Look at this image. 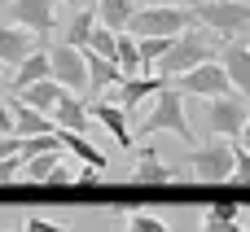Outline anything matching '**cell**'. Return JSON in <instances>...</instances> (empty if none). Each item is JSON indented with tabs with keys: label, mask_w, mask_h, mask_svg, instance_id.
Returning a JSON list of instances; mask_svg holds the SVG:
<instances>
[{
	"label": "cell",
	"mask_w": 250,
	"mask_h": 232,
	"mask_svg": "<svg viewBox=\"0 0 250 232\" xmlns=\"http://www.w3.org/2000/svg\"><path fill=\"white\" fill-rule=\"evenodd\" d=\"M92 31H97V13H92V9H75V18H70V26H66V39H62V44H70V48H88Z\"/></svg>",
	"instance_id": "24"
},
{
	"label": "cell",
	"mask_w": 250,
	"mask_h": 232,
	"mask_svg": "<svg viewBox=\"0 0 250 232\" xmlns=\"http://www.w3.org/2000/svg\"><path fill=\"white\" fill-rule=\"evenodd\" d=\"M163 88H171L163 75H136V79H123V83H119V105H123V114H127V118L141 114V105L154 101Z\"/></svg>",
	"instance_id": "11"
},
{
	"label": "cell",
	"mask_w": 250,
	"mask_h": 232,
	"mask_svg": "<svg viewBox=\"0 0 250 232\" xmlns=\"http://www.w3.org/2000/svg\"><path fill=\"white\" fill-rule=\"evenodd\" d=\"M75 180H79V184H101V171H97V167H83Z\"/></svg>",
	"instance_id": "35"
},
{
	"label": "cell",
	"mask_w": 250,
	"mask_h": 232,
	"mask_svg": "<svg viewBox=\"0 0 250 232\" xmlns=\"http://www.w3.org/2000/svg\"><path fill=\"white\" fill-rule=\"evenodd\" d=\"M136 9H141V0H92L97 22H101V26H110L114 35H119V31H127V22L136 18Z\"/></svg>",
	"instance_id": "19"
},
{
	"label": "cell",
	"mask_w": 250,
	"mask_h": 232,
	"mask_svg": "<svg viewBox=\"0 0 250 232\" xmlns=\"http://www.w3.org/2000/svg\"><path fill=\"white\" fill-rule=\"evenodd\" d=\"M198 22L207 31H215L224 44L250 35V0H202L198 4Z\"/></svg>",
	"instance_id": "3"
},
{
	"label": "cell",
	"mask_w": 250,
	"mask_h": 232,
	"mask_svg": "<svg viewBox=\"0 0 250 232\" xmlns=\"http://www.w3.org/2000/svg\"><path fill=\"white\" fill-rule=\"evenodd\" d=\"M22 167H26V158H22V154L4 158V162H0V184H13V180H22Z\"/></svg>",
	"instance_id": "29"
},
{
	"label": "cell",
	"mask_w": 250,
	"mask_h": 232,
	"mask_svg": "<svg viewBox=\"0 0 250 232\" xmlns=\"http://www.w3.org/2000/svg\"><path fill=\"white\" fill-rule=\"evenodd\" d=\"M57 140H62V149H70V154H75L83 167H97V171H105V154H101V149H97L88 136H75V132H62V127H57Z\"/></svg>",
	"instance_id": "23"
},
{
	"label": "cell",
	"mask_w": 250,
	"mask_h": 232,
	"mask_svg": "<svg viewBox=\"0 0 250 232\" xmlns=\"http://www.w3.org/2000/svg\"><path fill=\"white\" fill-rule=\"evenodd\" d=\"M53 132H57V123H53L48 114H40V110H31V105H18V101H13V136L31 140V136H53Z\"/></svg>",
	"instance_id": "20"
},
{
	"label": "cell",
	"mask_w": 250,
	"mask_h": 232,
	"mask_svg": "<svg viewBox=\"0 0 250 232\" xmlns=\"http://www.w3.org/2000/svg\"><path fill=\"white\" fill-rule=\"evenodd\" d=\"M198 232H246V224H242V206H237V202H215V206H202Z\"/></svg>",
	"instance_id": "16"
},
{
	"label": "cell",
	"mask_w": 250,
	"mask_h": 232,
	"mask_svg": "<svg viewBox=\"0 0 250 232\" xmlns=\"http://www.w3.org/2000/svg\"><path fill=\"white\" fill-rule=\"evenodd\" d=\"M220 48H224V39H220L215 31H207L202 22H193V26L171 44V53L158 61V75L171 83L176 75H189V70L207 66V61H220Z\"/></svg>",
	"instance_id": "1"
},
{
	"label": "cell",
	"mask_w": 250,
	"mask_h": 232,
	"mask_svg": "<svg viewBox=\"0 0 250 232\" xmlns=\"http://www.w3.org/2000/svg\"><path fill=\"white\" fill-rule=\"evenodd\" d=\"M233 184H250V149L233 140Z\"/></svg>",
	"instance_id": "27"
},
{
	"label": "cell",
	"mask_w": 250,
	"mask_h": 232,
	"mask_svg": "<svg viewBox=\"0 0 250 232\" xmlns=\"http://www.w3.org/2000/svg\"><path fill=\"white\" fill-rule=\"evenodd\" d=\"M149 9H198L202 0H145Z\"/></svg>",
	"instance_id": "34"
},
{
	"label": "cell",
	"mask_w": 250,
	"mask_h": 232,
	"mask_svg": "<svg viewBox=\"0 0 250 232\" xmlns=\"http://www.w3.org/2000/svg\"><path fill=\"white\" fill-rule=\"evenodd\" d=\"M237 145H246V149H250V118H246V127H242V136H237Z\"/></svg>",
	"instance_id": "37"
},
{
	"label": "cell",
	"mask_w": 250,
	"mask_h": 232,
	"mask_svg": "<svg viewBox=\"0 0 250 232\" xmlns=\"http://www.w3.org/2000/svg\"><path fill=\"white\" fill-rule=\"evenodd\" d=\"M79 53H83V66H88V92H105V88H119L123 83L119 61H110V57H101L92 48H79Z\"/></svg>",
	"instance_id": "15"
},
{
	"label": "cell",
	"mask_w": 250,
	"mask_h": 232,
	"mask_svg": "<svg viewBox=\"0 0 250 232\" xmlns=\"http://www.w3.org/2000/svg\"><path fill=\"white\" fill-rule=\"evenodd\" d=\"M48 184H75V167L70 162H57V171L48 175Z\"/></svg>",
	"instance_id": "32"
},
{
	"label": "cell",
	"mask_w": 250,
	"mask_h": 232,
	"mask_svg": "<svg viewBox=\"0 0 250 232\" xmlns=\"http://www.w3.org/2000/svg\"><path fill=\"white\" fill-rule=\"evenodd\" d=\"M35 48H44V44H40V35L22 31V26H0V66L18 70Z\"/></svg>",
	"instance_id": "13"
},
{
	"label": "cell",
	"mask_w": 250,
	"mask_h": 232,
	"mask_svg": "<svg viewBox=\"0 0 250 232\" xmlns=\"http://www.w3.org/2000/svg\"><path fill=\"white\" fill-rule=\"evenodd\" d=\"M88 114H92V118H97V123H101L110 136H114V145H119V149H127V154L136 149L132 118L123 114V105H119V101H88Z\"/></svg>",
	"instance_id": "10"
},
{
	"label": "cell",
	"mask_w": 250,
	"mask_h": 232,
	"mask_svg": "<svg viewBox=\"0 0 250 232\" xmlns=\"http://www.w3.org/2000/svg\"><path fill=\"white\" fill-rule=\"evenodd\" d=\"M158 132H171L176 140H193V127H189V114H185V101L176 88H163L154 101H149V114L141 118V132L136 136H158Z\"/></svg>",
	"instance_id": "2"
},
{
	"label": "cell",
	"mask_w": 250,
	"mask_h": 232,
	"mask_svg": "<svg viewBox=\"0 0 250 232\" xmlns=\"http://www.w3.org/2000/svg\"><path fill=\"white\" fill-rule=\"evenodd\" d=\"M22 232H70V228H66V224H57V219H44V215H26Z\"/></svg>",
	"instance_id": "30"
},
{
	"label": "cell",
	"mask_w": 250,
	"mask_h": 232,
	"mask_svg": "<svg viewBox=\"0 0 250 232\" xmlns=\"http://www.w3.org/2000/svg\"><path fill=\"white\" fill-rule=\"evenodd\" d=\"M57 162H62V149H53V154H35V158H26L22 180H26V184H48V175L57 171Z\"/></svg>",
	"instance_id": "25"
},
{
	"label": "cell",
	"mask_w": 250,
	"mask_h": 232,
	"mask_svg": "<svg viewBox=\"0 0 250 232\" xmlns=\"http://www.w3.org/2000/svg\"><path fill=\"white\" fill-rule=\"evenodd\" d=\"M246 232H250V228H246Z\"/></svg>",
	"instance_id": "40"
},
{
	"label": "cell",
	"mask_w": 250,
	"mask_h": 232,
	"mask_svg": "<svg viewBox=\"0 0 250 232\" xmlns=\"http://www.w3.org/2000/svg\"><path fill=\"white\" fill-rule=\"evenodd\" d=\"M53 123H57L62 132H75V136H88V127H92V114H88V101H83V97H75V92H66V97L57 101V110H53Z\"/></svg>",
	"instance_id": "14"
},
{
	"label": "cell",
	"mask_w": 250,
	"mask_h": 232,
	"mask_svg": "<svg viewBox=\"0 0 250 232\" xmlns=\"http://www.w3.org/2000/svg\"><path fill=\"white\" fill-rule=\"evenodd\" d=\"M193 22H198V9H149V4H141L136 18L127 22V35H136V39H145V35L176 39V35H185Z\"/></svg>",
	"instance_id": "4"
},
{
	"label": "cell",
	"mask_w": 250,
	"mask_h": 232,
	"mask_svg": "<svg viewBox=\"0 0 250 232\" xmlns=\"http://www.w3.org/2000/svg\"><path fill=\"white\" fill-rule=\"evenodd\" d=\"M246 118H250V97H242V92L207 101V123H211V136H220V140H237Z\"/></svg>",
	"instance_id": "6"
},
{
	"label": "cell",
	"mask_w": 250,
	"mask_h": 232,
	"mask_svg": "<svg viewBox=\"0 0 250 232\" xmlns=\"http://www.w3.org/2000/svg\"><path fill=\"white\" fill-rule=\"evenodd\" d=\"M88 48H92V53H101V57H110V61H114V31H110V26H101V22H97V31H92V39H88Z\"/></svg>",
	"instance_id": "28"
},
{
	"label": "cell",
	"mask_w": 250,
	"mask_h": 232,
	"mask_svg": "<svg viewBox=\"0 0 250 232\" xmlns=\"http://www.w3.org/2000/svg\"><path fill=\"white\" fill-rule=\"evenodd\" d=\"M62 4H70V9H88V0H62Z\"/></svg>",
	"instance_id": "38"
},
{
	"label": "cell",
	"mask_w": 250,
	"mask_h": 232,
	"mask_svg": "<svg viewBox=\"0 0 250 232\" xmlns=\"http://www.w3.org/2000/svg\"><path fill=\"white\" fill-rule=\"evenodd\" d=\"M189 171L202 184H229L233 180V140L211 136L207 145H193L189 149Z\"/></svg>",
	"instance_id": "5"
},
{
	"label": "cell",
	"mask_w": 250,
	"mask_h": 232,
	"mask_svg": "<svg viewBox=\"0 0 250 232\" xmlns=\"http://www.w3.org/2000/svg\"><path fill=\"white\" fill-rule=\"evenodd\" d=\"M40 79H53V66H48V48H35L18 70H13V79H9V88L13 92H22V88H31V83H40Z\"/></svg>",
	"instance_id": "21"
},
{
	"label": "cell",
	"mask_w": 250,
	"mask_h": 232,
	"mask_svg": "<svg viewBox=\"0 0 250 232\" xmlns=\"http://www.w3.org/2000/svg\"><path fill=\"white\" fill-rule=\"evenodd\" d=\"M0 136H13V101L0 97Z\"/></svg>",
	"instance_id": "31"
},
{
	"label": "cell",
	"mask_w": 250,
	"mask_h": 232,
	"mask_svg": "<svg viewBox=\"0 0 250 232\" xmlns=\"http://www.w3.org/2000/svg\"><path fill=\"white\" fill-rule=\"evenodd\" d=\"M9 79H13V75H9V66H0V97H4V88H9Z\"/></svg>",
	"instance_id": "36"
},
{
	"label": "cell",
	"mask_w": 250,
	"mask_h": 232,
	"mask_svg": "<svg viewBox=\"0 0 250 232\" xmlns=\"http://www.w3.org/2000/svg\"><path fill=\"white\" fill-rule=\"evenodd\" d=\"M62 97H66V88H62L57 79H40V83H31V88L18 92V105H31V110H40V114L53 118V110H57Z\"/></svg>",
	"instance_id": "18"
},
{
	"label": "cell",
	"mask_w": 250,
	"mask_h": 232,
	"mask_svg": "<svg viewBox=\"0 0 250 232\" xmlns=\"http://www.w3.org/2000/svg\"><path fill=\"white\" fill-rule=\"evenodd\" d=\"M48 66H53V79L75 92V97H88V66H83V53L70 48V44H53L48 48Z\"/></svg>",
	"instance_id": "8"
},
{
	"label": "cell",
	"mask_w": 250,
	"mask_h": 232,
	"mask_svg": "<svg viewBox=\"0 0 250 232\" xmlns=\"http://www.w3.org/2000/svg\"><path fill=\"white\" fill-rule=\"evenodd\" d=\"M123 228L127 232H171L167 219L154 215V211H127V215H123Z\"/></svg>",
	"instance_id": "26"
},
{
	"label": "cell",
	"mask_w": 250,
	"mask_h": 232,
	"mask_svg": "<svg viewBox=\"0 0 250 232\" xmlns=\"http://www.w3.org/2000/svg\"><path fill=\"white\" fill-rule=\"evenodd\" d=\"M220 66L229 70V83H233V92H242L250 97V39H229L224 48H220Z\"/></svg>",
	"instance_id": "12"
},
{
	"label": "cell",
	"mask_w": 250,
	"mask_h": 232,
	"mask_svg": "<svg viewBox=\"0 0 250 232\" xmlns=\"http://www.w3.org/2000/svg\"><path fill=\"white\" fill-rule=\"evenodd\" d=\"M13 154H22V136H0V162Z\"/></svg>",
	"instance_id": "33"
},
{
	"label": "cell",
	"mask_w": 250,
	"mask_h": 232,
	"mask_svg": "<svg viewBox=\"0 0 250 232\" xmlns=\"http://www.w3.org/2000/svg\"><path fill=\"white\" fill-rule=\"evenodd\" d=\"M9 4H13V0H0V9H9Z\"/></svg>",
	"instance_id": "39"
},
{
	"label": "cell",
	"mask_w": 250,
	"mask_h": 232,
	"mask_svg": "<svg viewBox=\"0 0 250 232\" xmlns=\"http://www.w3.org/2000/svg\"><path fill=\"white\" fill-rule=\"evenodd\" d=\"M132 180H136V184H171V180H176V171H171V167L154 154V145H145V149H136Z\"/></svg>",
	"instance_id": "17"
},
{
	"label": "cell",
	"mask_w": 250,
	"mask_h": 232,
	"mask_svg": "<svg viewBox=\"0 0 250 232\" xmlns=\"http://www.w3.org/2000/svg\"><path fill=\"white\" fill-rule=\"evenodd\" d=\"M171 88H176L180 97H207V101H215V97H229V92H233L229 70H224L220 61H207V66H198V70H189V75H176V79H171Z\"/></svg>",
	"instance_id": "7"
},
{
	"label": "cell",
	"mask_w": 250,
	"mask_h": 232,
	"mask_svg": "<svg viewBox=\"0 0 250 232\" xmlns=\"http://www.w3.org/2000/svg\"><path fill=\"white\" fill-rule=\"evenodd\" d=\"M4 18H9V26H22V31L44 39L57 26V0H13L4 9Z\"/></svg>",
	"instance_id": "9"
},
{
	"label": "cell",
	"mask_w": 250,
	"mask_h": 232,
	"mask_svg": "<svg viewBox=\"0 0 250 232\" xmlns=\"http://www.w3.org/2000/svg\"><path fill=\"white\" fill-rule=\"evenodd\" d=\"M114 61H119L123 79H136V75H145V61H141L136 35H127V31H119V35H114Z\"/></svg>",
	"instance_id": "22"
}]
</instances>
